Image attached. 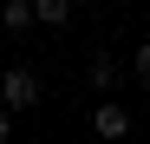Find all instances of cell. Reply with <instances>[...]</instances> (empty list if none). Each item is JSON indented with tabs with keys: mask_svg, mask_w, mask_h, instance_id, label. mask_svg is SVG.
<instances>
[{
	"mask_svg": "<svg viewBox=\"0 0 150 144\" xmlns=\"http://www.w3.org/2000/svg\"><path fill=\"white\" fill-rule=\"evenodd\" d=\"M0 105H7L13 118L33 111V105H39V72H33V66H7V72H0Z\"/></svg>",
	"mask_w": 150,
	"mask_h": 144,
	"instance_id": "6da1fadb",
	"label": "cell"
},
{
	"mask_svg": "<svg viewBox=\"0 0 150 144\" xmlns=\"http://www.w3.org/2000/svg\"><path fill=\"white\" fill-rule=\"evenodd\" d=\"M91 131L105 138V144H117V138H131V111H124L117 98H98V111H91Z\"/></svg>",
	"mask_w": 150,
	"mask_h": 144,
	"instance_id": "7a4b0ae2",
	"label": "cell"
},
{
	"mask_svg": "<svg viewBox=\"0 0 150 144\" xmlns=\"http://www.w3.org/2000/svg\"><path fill=\"white\" fill-rule=\"evenodd\" d=\"M85 85L98 92V98H117V85H124V72H117V59H111V53H98V59H91V79H85Z\"/></svg>",
	"mask_w": 150,
	"mask_h": 144,
	"instance_id": "3957f363",
	"label": "cell"
},
{
	"mask_svg": "<svg viewBox=\"0 0 150 144\" xmlns=\"http://www.w3.org/2000/svg\"><path fill=\"white\" fill-rule=\"evenodd\" d=\"M72 20V0H33V26H65Z\"/></svg>",
	"mask_w": 150,
	"mask_h": 144,
	"instance_id": "277c9868",
	"label": "cell"
},
{
	"mask_svg": "<svg viewBox=\"0 0 150 144\" xmlns=\"http://www.w3.org/2000/svg\"><path fill=\"white\" fill-rule=\"evenodd\" d=\"M0 26H7V33H26L33 26V0H7V7H0Z\"/></svg>",
	"mask_w": 150,
	"mask_h": 144,
	"instance_id": "5b68a950",
	"label": "cell"
},
{
	"mask_svg": "<svg viewBox=\"0 0 150 144\" xmlns=\"http://www.w3.org/2000/svg\"><path fill=\"white\" fill-rule=\"evenodd\" d=\"M131 72H137V79H144V85H150V39H144V46H137V53H131Z\"/></svg>",
	"mask_w": 150,
	"mask_h": 144,
	"instance_id": "8992f818",
	"label": "cell"
},
{
	"mask_svg": "<svg viewBox=\"0 0 150 144\" xmlns=\"http://www.w3.org/2000/svg\"><path fill=\"white\" fill-rule=\"evenodd\" d=\"M7 138H13V111L0 105V144H7Z\"/></svg>",
	"mask_w": 150,
	"mask_h": 144,
	"instance_id": "52a82bcc",
	"label": "cell"
}]
</instances>
